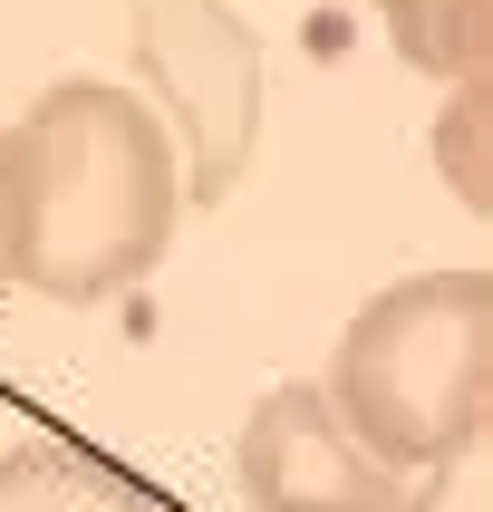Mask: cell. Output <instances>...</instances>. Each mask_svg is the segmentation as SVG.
<instances>
[{
  "label": "cell",
  "instance_id": "6da1fadb",
  "mask_svg": "<svg viewBox=\"0 0 493 512\" xmlns=\"http://www.w3.org/2000/svg\"><path fill=\"white\" fill-rule=\"evenodd\" d=\"M184 155L116 78H58L0 126V281L97 310L174 252Z\"/></svg>",
  "mask_w": 493,
  "mask_h": 512
},
{
  "label": "cell",
  "instance_id": "7a4b0ae2",
  "mask_svg": "<svg viewBox=\"0 0 493 512\" xmlns=\"http://www.w3.org/2000/svg\"><path fill=\"white\" fill-rule=\"evenodd\" d=\"M319 397L387 474H445L493 416V271H406L339 329Z\"/></svg>",
  "mask_w": 493,
  "mask_h": 512
},
{
  "label": "cell",
  "instance_id": "3957f363",
  "mask_svg": "<svg viewBox=\"0 0 493 512\" xmlns=\"http://www.w3.org/2000/svg\"><path fill=\"white\" fill-rule=\"evenodd\" d=\"M136 78L184 155V203H223L261 145V39L232 0H136Z\"/></svg>",
  "mask_w": 493,
  "mask_h": 512
},
{
  "label": "cell",
  "instance_id": "277c9868",
  "mask_svg": "<svg viewBox=\"0 0 493 512\" xmlns=\"http://www.w3.org/2000/svg\"><path fill=\"white\" fill-rule=\"evenodd\" d=\"M242 503L252 512H416L406 474L339 426V406L319 397V377H281L242 416Z\"/></svg>",
  "mask_w": 493,
  "mask_h": 512
},
{
  "label": "cell",
  "instance_id": "5b68a950",
  "mask_svg": "<svg viewBox=\"0 0 493 512\" xmlns=\"http://www.w3.org/2000/svg\"><path fill=\"white\" fill-rule=\"evenodd\" d=\"M0 512H155V493L126 464L39 435V445H10L0 455Z\"/></svg>",
  "mask_w": 493,
  "mask_h": 512
},
{
  "label": "cell",
  "instance_id": "8992f818",
  "mask_svg": "<svg viewBox=\"0 0 493 512\" xmlns=\"http://www.w3.org/2000/svg\"><path fill=\"white\" fill-rule=\"evenodd\" d=\"M377 20H387V49L435 87L493 68V0H377Z\"/></svg>",
  "mask_w": 493,
  "mask_h": 512
},
{
  "label": "cell",
  "instance_id": "52a82bcc",
  "mask_svg": "<svg viewBox=\"0 0 493 512\" xmlns=\"http://www.w3.org/2000/svg\"><path fill=\"white\" fill-rule=\"evenodd\" d=\"M435 165H445V194L464 213H493V68L445 87V107H435Z\"/></svg>",
  "mask_w": 493,
  "mask_h": 512
},
{
  "label": "cell",
  "instance_id": "ba28073f",
  "mask_svg": "<svg viewBox=\"0 0 493 512\" xmlns=\"http://www.w3.org/2000/svg\"><path fill=\"white\" fill-rule=\"evenodd\" d=\"M416 512H426V503H416Z\"/></svg>",
  "mask_w": 493,
  "mask_h": 512
},
{
  "label": "cell",
  "instance_id": "9c48e42d",
  "mask_svg": "<svg viewBox=\"0 0 493 512\" xmlns=\"http://www.w3.org/2000/svg\"><path fill=\"white\" fill-rule=\"evenodd\" d=\"M0 290H10V281H0Z\"/></svg>",
  "mask_w": 493,
  "mask_h": 512
}]
</instances>
